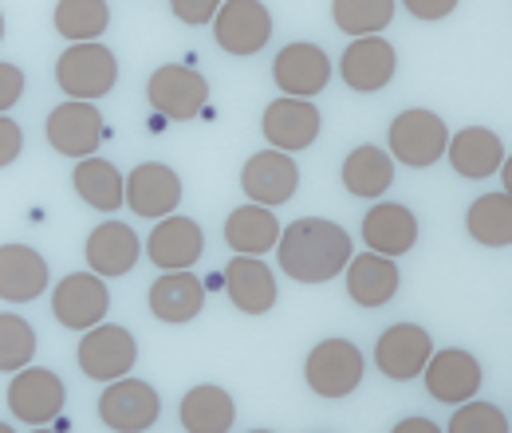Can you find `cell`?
<instances>
[{"label":"cell","mask_w":512,"mask_h":433,"mask_svg":"<svg viewBox=\"0 0 512 433\" xmlns=\"http://www.w3.org/2000/svg\"><path fill=\"white\" fill-rule=\"evenodd\" d=\"M276 256H280L284 276H292L300 284H327V280L343 276V268L351 260V237L335 221L300 217L280 233Z\"/></svg>","instance_id":"obj_1"},{"label":"cell","mask_w":512,"mask_h":433,"mask_svg":"<svg viewBox=\"0 0 512 433\" xmlns=\"http://www.w3.org/2000/svg\"><path fill=\"white\" fill-rule=\"evenodd\" d=\"M56 83L67 95V103H95L115 91L119 60L103 44H71L56 63Z\"/></svg>","instance_id":"obj_2"},{"label":"cell","mask_w":512,"mask_h":433,"mask_svg":"<svg viewBox=\"0 0 512 433\" xmlns=\"http://www.w3.org/2000/svg\"><path fill=\"white\" fill-rule=\"evenodd\" d=\"M363 374H367V359L351 339H323L312 347L304 363V378L312 394H320L327 402H343L347 394H355Z\"/></svg>","instance_id":"obj_3"},{"label":"cell","mask_w":512,"mask_h":433,"mask_svg":"<svg viewBox=\"0 0 512 433\" xmlns=\"http://www.w3.org/2000/svg\"><path fill=\"white\" fill-rule=\"evenodd\" d=\"M386 142H390V154H394L402 166L426 170V166H434L438 158H446L449 126H446V119H438L434 111L410 107V111H402V115L390 123Z\"/></svg>","instance_id":"obj_4"},{"label":"cell","mask_w":512,"mask_h":433,"mask_svg":"<svg viewBox=\"0 0 512 433\" xmlns=\"http://www.w3.org/2000/svg\"><path fill=\"white\" fill-rule=\"evenodd\" d=\"M75 359H79V371L91 382H119L138 363V343L123 323H99V327L83 331Z\"/></svg>","instance_id":"obj_5"},{"label":"cell","mask_w":512,"mask_h":433,"mask_svg":"<svg viewBox=\"0 0 512 433\" xmlns=\"http://www.w3.org/2000/svg\"><path fill=\"white\" fill-rule=\"evenodd\" d=\"M146 99H150V107L162 119L190 123V119H197L205 111V103H209V83H205V75H197L186 63H166V67H158L150 75Z\"/></svg>","instance_id":"obj_6"},{"label":"cell","mask_w":512,"mask_h":433,"mask_svg":"<svg viewBox=\"0 0 512 433\" xmlns=\"http://www.w3.org/2000/svg\"><path fill=\"white\" fill-rule=\"evenodd\" d=\"M162 418V398L142 378H119L107 382L99 394V422L111 433H146Z\"/></svg>","instance_id":"obj_7"},{"label":"cell","mask_w":512,"mask_h":433,"mask_svg":"<svg viewBox=\"0 0 512 433\" xmlns=\"http://www.w3.org/2000/svg\"><path fill=\"white\" fill-rule=\"evenodd\" d=\"M64 398V378L56 371H48V367H24V371L12 374V382H8V410H12V418H20V422H28L36 430L60 418Z\"/></svg>","instance_id":"obj_8"},{"label":"cell","mask_w":512,"mask_h":433,"mask_svg":"<svg viewBox=\"0 0 512 433\" xmlns=\"http://www.w3.org/2000/svg\"><path fill=\"white\" fill-rule=\"evenodd\" d=\"M107 311H111L107 280H99L91 272H71L52 292V315L67 331H91L107 319Z\"/></svg>","instance_id":"obj_9"},{"label":"cell","mask_w":512,"mask_h":433,"mask_svg":"<svg viewBox=\"0 0 512 433\" xmlns=\"http://www.w3.org/2000/svg\"><path fill=\"white\" fill-rule=\"evenodd\" d=\"M213 36L229 56H256L272 40V12L260 0H229L213 16Z\"/></svg>","instance_id":"obj_10"},{"label":"cell","mask_w":512,"mask_h":433,"mask_svg":"<svg viewBox=\"0 0 512 433\" xmlns=\"http://www.w3.org/2000/svg\"><path fill=\"white\" fill-rule=\"evenodd\" d=\"M430 355H434V339L418 323H394V327H386L383 335H379V343H375V367L386 378H394V382L418 378V374L426 371Z\"/></svg>","instance_id":"obj_11"},{"label":"cell","mask_w":512,"mask_h":433,"mask_svg":"<svg viewBox=\"0 0 512 433\" xmlns=\"http://www.w3.org/2000/svg\"><path fill=\"white\" fill-rule=\"evenodd\" d=\"M272 79L284 91V99L312 103L327 87V79H331V60H327V52L320 44H304L300 40V44L280 48V56L272 60Z\"/></svg>","instance_id":"obj_12"},{"label":"cell","mask_w":512,"mask_h":433,"mask_svg":"<svg viewBox=\"0 0 512 433\" xmlns=\"http://www.w3.org/2000/svg\"><path fill=\"white\" fill-rule=\"evenodd\" d=\"M123 201L130 205L134 217L162 221V217L178 213V205H182V178L166 162H142L130 170Z\"/></svg>","instance_id":"obj_13"},{"label":"cell","mask_w":512,"mask_h":433,"mask_svg":"<svg viewBox=\"0 0 512 433\" xmlns=\"http://www.w3.org/2000/svg\"><path fill=\"white\" fill-rule=\"evenodd\" d=\"M201 252H205V233L193 217H182V213L162 217L146 237V256L162 272H190L201 260Z\"/></svg>","instance_id":"obj_14"},{"label":"cell","mask_w":512,"mask_h":433,"mask_svg":"<svg viewBox=\"0 0 512 433\" xmlns=\"http://www.w3.org/2000/svg\"><path fill=\"white\" fill-rule=\"evenodd\" d=\"M426 390L434 402H446V406H465L473 402V394L481 390V363L461 351V347H446V351H434L430 363H426Z\"/></svg>","instance_id":"obj_15"},{"label":"cell","mask_w":512,"mask_h":433,"mask_svg":"<svg viewBox=\"0 0 512 433\" xmlns=\"http://www.w3.org/2000/svg\"><path fill=\"white\" fill-rule=\"evenodd\" d=\"M296 186H300V166H296V158H288L280 150H260L241 170V189L249 193V205L276 209V205L292 201Z\"/></svg>","instance_id":"obj_16"},{"label":"cell","mask_w":512,"mask_h":433,"mask_svg":"<svg viewBox=\"0 0 512 433\" xmlns=\"http://www.w3.org/2000/svg\"><path fill=\"white\" fill-rule=\"evenodd\" d=\"M103 134L107 130H103V115L95 103H64L48 115V146L75 162L95 158Z\"/></svg>","instance_id":"obj_17"},{"label":"cell","mask_w":512,"mask_h":433,"mask_svg":"<svg viewBox=\"0 0 512 433\" xmlns=\"http://www.w3.org/2000/svg\"><path fill=\"white\" fill-rule=\"evenodd\" d=\"M323 130V115L316 111V103H304V99H276L268 103L264 111V138L272 150L280 154H296V150H308Z\"/></svg>","instance_id":"obj_18"},{"label":"cell","mask_w":512,"mask_h":433,"mask_svg":"<svg viewBox=\"0 0 512 433\" xmlns=\"http://www.w3.org/2000/svg\"><path fill=\"white\" fill-rule=\"evenodd\" d=\"M446 158L461 178L481 182V178H493V174L509 162V150H505L501 134L485 130V126H465V130L449 134Z\"/></svg>","instance_id":"obj_19"},{"label":"cell","mask_w":512,"mask_h":433,"mask_svg":"<svg viewBox=\"0 0 512 433\" xmlns=\"http://www.w3.org/2000/svg\"><path fill=\"white\" fill-rule=\"evenodd\" d=\"M221 284H225L233 308L245 311V315H264V311H272L276 308V296H280L272 268H268L264 260H256V256H233V260L225 264Z\"/></svg>","instance_id":"obj_20"},{"label":"cell","mask_w":512,"mask_h":433,"mask_svg":"<svg viewBox=\"0 0 512 433\" xmlns=\"http://www.w3.org/2000/svg\"><path fill=\"white\" fill-rule=\"evenodd\" d=\"M52 272L48 260L32 245H0V300L4 304H32L44 296Z\"/></svg>","instance_id":"obj_21"},{"label":"cell","mask_w":512,"mask_h":433,"mask_svg":"<svg viewBox=\"0 0 512 433\" xmlns=\"http://www.w3.org/2000/svg\"><path fill=\"white\" fill-rule=\"evenodd\" d=\"M394 71H398V56H394V48L386 44L383 36L351 40V48H347L343 60H339L343 83H347L351 91H363V95L383 91L386 83L394 79Z\"/></svg>","instance_id":"obj_22"},{"label":"cell","mask_w":512,"mask_h":433,"mask_svg":"<svg viewBox=\"0 0 512 433\" xmlns=\"http://www.w3.org/2000/svg\"><path fill=\"white\" fill-rule=\"evenodd\" d=\"M87 264H91V276L107 280V276H127L130 268L138 264L142 256V245H138V233L123 225V221H103L91 229L87 237Z\"/></svg>","instance_id":"obj_23"},{"label":"cell","mask_w":512,"mask_h":433,"mask_svg":"<svg viewBox=\"0 0 512 433\" xmlns=\"http://www.w3.org/2000/svg\"><path fill=\"white\" fill-rule=\"evenodd\" d=\"M363 245H371L375 256H406L418 245V217L398 205V201H383L363 217Z\"/></svg>","instance_id":"obj_24"},{"label":"cell","mask_w":512,"mask_h":433,"mask_svg":"<svg viewBox=\"0 0 512 433\" xmlns=\"http://www.w3.org/2000/svg\"><path fill=\"white\" fill-rule=\"evenodd\" d=\"M347 296L359 308H386L398 296V264L386 256H375V252L351 256L347 260Z\"/></svg>","instance_id":"obj_25"},{"label":"cell","mask_w":512,"mask_h":433,"mask_svg":"<svg viewBox=\"0 0 512 433\" xmlns=\"http://www.w3.org/2000/svg\"><path fill=\"white\" fill-rule=\"evenodd\" d=\"M178 418H182L186 433H229L237 422V406H233L229 390H221L213 382H201V386L182 394Z\"/></svg>","instance_id":"obj_26"},{"label":"cell","mask_w":512,"mask_h":433,"mask_svg":"<svg viewBox=\"0 0 512 433\" xmlns=\"http://www.w3.org/2000/svg\"><path fill=\"white\" fill-rule=\"evenodd\" d=\"M205 308V284L190 272H166L150 288V311L162 323H190Z\"/></svg>","instance_id":"obj_27"},{"label":"cell","mask_w":512,"mask_h":433,"mask_svg":"<svg viewBox=\"0 0 512 433\" xmlns=\"http://www.w3.org/2000/svg\"><path fill=\"white\" fill-rule=\"evenodd\" d=\"M276 241H280V221L264 205H241L225 221V245L237 256H256L260 260L264 252L276 248Z\"/></svg>","instance_id":"obj_28"},{"label":"cell","mask_w":512,"mask_h":433,"mask_svg":"<svg viewBox=\"0 0 512 433\" xmlns=\"http://www.w3.org/2000/svg\"><path fill=\"white\" fill-rule=\"evenodd\" d=\"M71 182H75V193H79L95 213H119V209H123L127 182H123V174H119L115 162H107V158H99V154H95V158H83V162H75Z\"/></svg>","instance_id":"obj_29"},{"label":"cell","mask_w":512,"mask_h":433,"mask_svg":"<svg viewBox=\"0 0 512 433\" xmlns=\"http://www.w3.org/2000/svg\"><path fill=\"white\" fill-rule=\"evenodd\" d=\"M343 189L355 197H383L386 189L394 186V158L379 150V146H355L343 158Z\"/></svg>","instance_id":"obj_30"},{"label":"cell","mask_w":512,"mask_h":433,"mask_svg":"<svg viewBox=\"0 0 512 433\" xmlns=\"http://www.w3.org/2000/svg\"><path fill=\"white\" fill-rule=\"evenodd\" d=\"M465 229L477 245L485 248H509L512 245V201L509 193H485L469 205L465 213Z\"/></svg>","instance_id":"obj_31"},{"label":"cell","mask_w":512,"mask_h":433,"mask_svg":"<svg viewBox=\"0 0 512 433\" xmlns=\"http://www.w3.org/2000/svg\"><path fill=\"white\" fill-rule=\"evenodd\" d=\"M111 28V4L103 0H64L56 4V32L71 44H95Z\"/></svg>","instance_id":"obj_32"},{"label":"cell","mask_w":512,"mask_h":433,"mask_svg":"<svg viewBox=\"0 0 512 433\" xmlns=\"http://www.w3.org/2000/svg\"><path fill=\"white\" fill-rule=\"evenodd\" d=\"M398 4L394 0H335L331 4V16H335V28L355 36V40H367V36H379L386 24L394 20Z\"/></svg>","instance_id":"obj_33"},{"label":"cell","mask_w":512,"mask_h":433,"mask_svg":"<svg viewBox=\"0 0 512 433\" xmlns=\"http://www.w3.org/2000/svg\"><path fill=\"white\" fill-rule=\"evenodd\" d=\"M36 355V331L24 315L16 311H0V371L16 374L24 371Z\"/></svg>","instance_id":"obj_34"},{"label":"cell","mask_w":512,"mask_h":433,"mask_svg":"<svg viewBox=\"0 0 512 433\" xmlns=\"http://www.w3.org/2000/svg\"><path fill=\"white\" fill-rule=\"evenodd\" d=\"M446 433H509V414L493 402H465L453 410Z\"/></svg>","instance_id":"obj_35"},{"label":"cell","mask_w":512,"mask_h":433,"mask_svg":"<svg viewBox=\"0 0 512 433\" xmlns=\"http://www.w3.org/2000/svg\"><path fill=\"white\" fill-rule=\"evenodd\" d=\"M24 95V71L16 63H0V115L12 111Z\"/></svg>","instance_id":"obj_36"},{"label":"cell","mask_w":512,"mask_h":433,"mask_svg":"<svg viewBox=\"0 0 512 433\" xmlns=\"http://www.w3.org/2000/svg\"><path fill=\"white\" fill-rule=\"evenodd\" d=\"M170 12H174L182 24H213V16H217V0H174Z\"/></svg>","instance_id":"obj_37"},{"label":"cell","mask_w":512,"mask_h":433,"mask_svg":"<svg viewBox=\"0 0 512 433\" xmlns=\"http://www.w3.org/2000/svg\"><path fill=\"white\" fill-rule=\"evenodd\" d=\"M20 150H24V130H20V123L0 115V170L12 166L20 158Z\"/></svg>","instance_id":"obj_38"},{"label":"cell","mask_w":512,"mask_h":433,"mask_svg":"<svg viewBox=\"0 0 512 433\" xmlns=\"http://www.w3.org/2000/svg\"><path fill=\"white\" fill-rule=\"evenodd\" d=\"M453 8H457L453 0H434V4L430 0H406V12L418 20H446Z\"/></svg>","instance_id":"obj_39"},{"label":"cell","mask_w":512,"mask_h":433,"mask_svg":"<svg viewBox=\"0 0 512 433\" xmlns=\"http://www.w3.org/2000/svg\"><path fill=\"white\" fill-rule=\"evenodd\" d=\"M390 433H446L438 422H430V418H406V422H398Z\"/></svg>","instance_id":"obj_40"},{"label":"cell","mask_w":512,"mask_h":433,"mask_svg":"<svg viewBox=\"0 0 512 433\" xmlns=\"http://www.w3.org/2000/svg\"><path fill=\"white\" fill-rule=\"evenodd\" d=\"M32 433H60V430H48V426H40V430H32Z\"/></svg>","instance_id":"obj_41"},{"label":"cell","mask_w":512,"mask_h":433,"mask_svg":"<svg viewBox=\"0 0 512 433\" xmlns=\"http://www.w3.org/2000/svg\"><path fill=\"white\" fill-rule=\"evenodd\" d=\"M0 433H16V430H12V426H4V422H0Z\"/></svg>","instance_id":"obj_42"},{"label":"cell","mask_w":512,"mask_h":433,"mask_svg":"<svg viewBox=\"0 0 512 433\" xmlns=\"http://www.w3.org/2000/svg\"><path fill=\"white\" fill-rule=\"evenodd\" d=\"M0 40H4V12H0Z\"/></svg>","instance_id":"obj_43"},{"label":"cell","mask_w":512,"mask_h":433,"mask_svg":"<svg viewBox=\"0 0 512 433\" xmlns=\"http://www.w3.org/2000/svg\"><path fill=\"white\" fill-rule=\"evenodd\" d=\"M253 433H272V430H253Z\"/></svg>","instance_id":"obj_44"}]
</instances>
